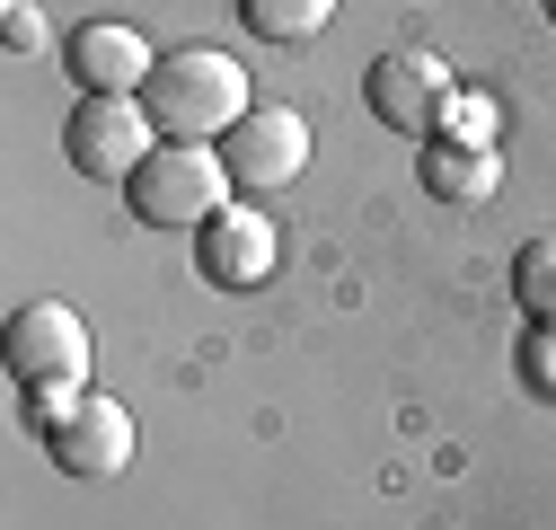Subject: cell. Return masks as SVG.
<instances>
[{
    "label": "cell",
    "instance_id": "2e32d148",
    "mask_svg": "<svg viewBox=\"0 0 556 530\" xmlns=\"http://www.w3.org/2000/svg\"><path fill=\"white\" fill-rule=\"evenodd\" d=\"M539 10H547V27H556V0H539Z\"/></svg>",
    "mask_w": 556,
    "mask_h": 530
},
{
    "label": "cell",
    "instance_id": "8992f818",
    "mask_svg": "<svg viewBox=\"0 0 556 530\" xmlns=\"http://www.w3.org/2000/svg\"><path fill=\"white\" fill-rule=\"evenodd\" d=\"M45 451H53L62 478H124V459H132V416L115 407V398L80 389L62 416H45Z\"/></svg>",
    "mask_w": 556,
    "mask_h": 530
},
{
    "label": "cell",
    "instance_id": "277c9868",
    "mask_svg": "<svg viewBox=\"0 0 556 530\" xmlns=\"http://www.w3.org/2000/svg\"><path fill=\"white\" fill-rule=\"evenodd\" d=\"M62 151H72V168L98 177V186H132V168L160 151V124H151L142 98H80L72 124H62Z\"/></svg>",
    "mask_w": 556,
    "mask_h": 530
},
{
    "label": "cell",
    "instance_id": "ba28073f",
    "mask_svg": "<svg viewBox=\"0 0 556 530\" xmlns=\"http://www.w3.org/2000/svg\"><path fill=\"white\" fill-rule=\"evenodd\" d=\"M274 256H283V239H274V222L256 204H222L213 222L194 230V265L213 275L222 292H256L274 275Z\"/></svg>",
    "mask_w": 556,
    "mask_h": 530
},
{
    "label": "cell",
    "instance_id": "52a82bcc",
    "mask_svg": "<svg viewBox=\"0 0 556 530\" xmlns=\"http://www.w3.org/2000/svg\"><path fill=\"white\" fill-rule=\"evenodd\" d=\"M363 98H371V115H380L389 132H415V142H433L459 89H451V72H442V53H380V62H371V80H363Z\"/></svg>",
    "mask_w": 556,
    "mask_h": 530
},
{
    "label": "cell",
    "instance_id": "4fadbf2b",
    "mask_svg": "<svg viewBox=\"0 0 556 530\" xmlns=\"http://www.w3.org/2000/svg\"><path fill=\"white\" fill-rule=\"evenodd\" d=\"M495 132H504L495 98H451V115H442V132H433V142H485V151H495Z\"/></svg>",
    "mask_w": 556,
    "mask_h": 530
},
{
    "label": "cell",
    "instance_id": "7a4b0ae2",
    "mask_svg": "<svg viewBox=\"0 0 556 530\" xmlns=\"http://www.w3.org/2000/svg\"><path fill=\"white\" fill-rule=\"evenodd\" d=\"M230 160H222V142H160L142 168H132V186H124V204L142 213L151 230H203L222 204H230Z\"/></svg>",
    "mask_w": 556,
    "mask_h": 530
},
{
    "label": "cell",
    "instance_id": "3957f363",
    "mask_svg": "<svg viewBox=\"0 0 556 530\" xmlns=\"http://www.w3.org/2000/svg\"><path fill=\"white\" fill-rule=\"evenodd\" d=\"M10 371L36 389L45 416H62V407L80 398V371H89V327H80V310H72V301H27V310L10 318Z\"/></svg>",
    "mask_w": 556,
    "mask_h": 530
},
{
    "label": "cell",
    "instance_id": "9a60e30c",
    "mask_svg": "<svg viewBox=\"0 0 556 530\" xmlns=\"http://www.w3.org/2000/svg\"><path fill=\"white\" fill-rule=\"evenodd\" d=\"M0 27H10V53H45V18L27 0H0Z\"/></svg>",
    "mask_w": 556,
    "mask_h": 530
},
{
    "label": "cell",
    "instance_id": "9c48e42d",
    "mask_svg": "<svg viewBox=\"0 0 556 530\" xmlns=\"http://www.w3.org/2000/svg\"><path fill=\"white\" fill-rule=\"evenodd\" d=\"M62 72H72L89 98H142L151 72H160V53L132 27H115V18H89V27H72V45H62Z\"/></svg>",
    "mask_w": 556,
    "mask_h": 530
},
{
    "label": "cell",
    "instance_id": "5b68a950",
    "mask_svg": "<svg viewBox=\"0 0 556 530\" xmlns=\"http://www.w3.org/2000/svg\"><path fill=\"white\" fill-rule=\"evenodd\" d=\"M222 160H230V186L239 194H283L309 168V115L301 106H256L248 124L222 132Z\"/></svg>",
    "mask_w": 556,
    "mask_h": 530
},
{
    "label": "cell",
    "instance_id": "8fae6325",
    "mask_svg": "<svg viewBox=\"0 0 556 530\" xmlns=\"http://www.w3.org/2000/svg\"><path fill=\"white\" fill-rule=\"evenodd\" d=\"M239 18H248L265 45H309V36L336 18V0H239Z\"/></svg>",
    "mask_w": 556,
    "mask_h": 530
},
{
    "label": "cell",
    "instance_id": "6da1fadb",
    "mask_svg": "<svg viewBox=\"0 0 556 530\" xmlns=\"http://www.w3.org/2000/svg\"><path fill=\"white\" fill-rule=\"evenodd\" d=\"M142 106H151V124H160V142H222L230 124L256 115V89H248V72H239V53H222V45H177V53H160Z\"/></svg>",
    "mask_w": 556,
    "mask_h": 530
},
{
    "label": "cell",
    "instance_id": "7c38bea8",
    "mask_svg": "<svg viewBox=\"0 0 556 530\" xmlns=\"http://www.w3.org/2000/svg\"><path fill=\"white\" fill-rule=\"evenodd\" d=\"M513 292H521V310H530V318H547V327H556V239H530V248H521Z\"/></svg>",
    "mask_w": 556,
    "mask_h": 530
},
{
    "label": "cell",
    "instance_id": "5bb4252c",
    "mask_svg": "<svg viewBox=\"0 0 556 530\" xmlns=\"http://www.w3.org/2000/svg\"><path fill=\"white\" fill-rule=\"evenodd\" d=\"M521 380L556 398V327L547 318H530V337H521Z\"/></svg>",
    "mask_w": 556,
    "mask_h": 530
},
{
    "label": "cell",
    "instance_id": "30bf717a",
    "mask_svg": "<svg viewBox=\"0 0 556 530\" xmlns=\"http://www.w3.org/2000/svg\"><path fill=\"white\" fill-rule=\"evenodd\" d=\"M415 177H425V194H442V204H485V194L504 186V160L485 142H425Z\"/></svg>",
    "mask_w": 556,
    "mask_h": 530
}]
</instances>
